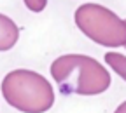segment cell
Listing matches in <instances>:
<instances>
[{
  "mask_svg": "<svg viewBox=\"0 0 126 113\" xmlns=\"http://www.w3.org/2000/svg\"><path fill=\"white\" fill-rule=\"evenodd\" d=\"M49 70L63 94L98 96L112 82L103 64L86 54H63L53 61Z\"/></svg>",
  "mask_w": 126,
  "mask_h": 113,
  "instance_id": "6da1fadb",
  "label": "cell"
},
{
  "mask_svg": "<svg viewBox=\"0 0 126 113\" xmlns=\"http://www.w3.org/2000/svg\"><path fill=\"white\" fill-rule=\"evenodd\" d=\"M2 96L23 113H46L54 104V90L44 75L33 70H12L2 80Z\"/></svg>",
  "mask_w": 126,
  "mask_h": 113,
  "instance_id": "7a4b0ae2",
  "label": "cell"
},
{
  "mask_svg": "<svg viewBox=\"0 0 126 113\" xmlns=\"http://www.w3.org/2000/svg\"><path fill=\"white\" fill-rule=\"evenodd\" d=\"M74 19L82 33L103 47H126V21L100 4L79 5Z\"/></svg>",
  "mask_w": 126,
  "mask_h": 113,
  "instance_id": "3957f363",
  "label": "cell"
},
{
  "mask_svg": "<svg viewBox=\"0 0 126 113\" xmlns=\"http://www.w3.org/2000/svg\"><path fill=\"white\" fill-rule=\"evenodd\" d=\"M19 38V28L9 16L0 14V52L9 51Z\"/></svg>",
  "mask_w": 126,
  "mask_h": 113,
  "instance_id": "277c9868",
  "label": "cell"
},
{
  "mask_svg": "<svg viewBox=\"0 0 126 113\" xmlns=\"http://www.w3.org/2000/svg\"><path fill=\"white\" fill-rule=\"evenodd\" d=\"M105 63L126 82V56H124V54H119V52H107V54H105Z\"/></svg>",
  "mask_w": 126,
  "mask_h": 113,
  "instance_id": "5b68a950",
  "label": "cell"
},
{
  "mask_svg": "<svg viewBox=\"0 0 126 113\" xmlns=\"http://www.w3.org/2000/svg\"><path fill=\"white\" fill-rule=\"evenodd\" d=\"M46 4H47V0H25V5H26L30 11H33V12L44 11Z\"/></svg>",
  "mask_w": 126,
  "mask_h": 113,
  "instance_id": "8992f818",
  "label": "cell"
},
{
  "mask_svg": "<svg viewBox=\"0 0 126 113\" xmlns=\"http://www.w3.org/2000/svg\"><path fill=\"white\" fill-rule=\"evenodd\" d=\"M114 113H126V101H123L117 108H116V111Z\"/></svg>",
  "mask_w": 126,
  "mask_h": 113,
  "instance_id": "52a82bcc",
  "label": "cell"
}]
</instances>
